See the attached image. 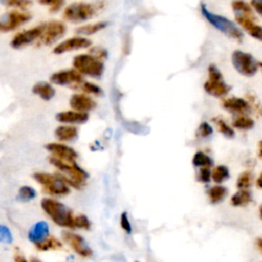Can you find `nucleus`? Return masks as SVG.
<instances>
[{
  "label": "nucleus",
  "instance_id": "nucleus-1",
  "mask_svg": "<svg viewBox=\"0 0 262 262\" xmlns=\"http://www.w3.org/2000/svg\"><path fill=\"white\" fill-rule=\"evenodd\" d=\"M41 207L55 224L61 227L74 228L73 211L62 203L45 198L41 201Z\"/></svg>",
  "mask_w": 262,
  "mask_h": 262
},
{
  "label": "nucleus",
  "instance_id": "nucleus-2",
  "mask_svg": "<svg viewBox=\"0 0 262 262\" xmlns=\"http://www.w3.org/2000/svg\"><path fill=\"white\" fill-rule=\"evenodd\" d=\"M201 11H202V14L204 15V17L213 27H215L218 31H220L224 35H226L230 38H233L237 41H241L243 39L242 31L230 19H228L222 15H218V14L210 12L204 3H201Z\"/></svg>",
  "mask_w": 262,
  "mask_h": 262
},
{
  "label": "nucleus",
  "instance_id": "nucleus-3",
  "mask_svg": "<svg viewBox=\"0 0 262 262\" xmlns=\"http://www.w3.org/2000/svg\"><path fill=\"white\" fill-rule=\"evenodd\" d=\"M102 6V2H74L64 8L63 17L70 21H83L91 18Z\"/></svg>",
  "mask_w": 262,
  "mask_h": 262
},
{
  "label": "nucleus",
  "instance_id": "nucleus-4",
  "mask_svg": "<svg viewBox=\"0 0 262 262\" xmlns=\"http://www.w3.org/2000/svg\"><path fill=\"white\" fill-rule=\"evenodd\" d=\"M73 66L79 74H84L93 78L101 77L104 70L102 61L90 54L77 55L73 60Z\"/></svg>",
  "mask_w": 262,
  "mask_h": 262
},
{
  "label": "nucleus",
  "instance_id": "nucleus-5",
  "mask_svg": "<svg viewBox=\"0 0 262 262\" xmlns=\"http://www.w3.org/2000/svg\"><path fill=\"white\" fill-rule=\"evenodd\" d=\"M34 179L44 187V191L53 195H64L70 192L69 186L62 181L59 175H52L44 172L33 174Z\"/></svg>",
  "mask_w": 262,
  "mask_h": 262
},
{
  "label": "nucleus",
  "instance_id": "nucleus-6",
  "mask_svg": "<svg viewBox=\"0 0 262 262\" xmlns=\"http://www.w3.org/2000/svg\"><path fill=\"white\" fill-rule=\"evenodd\" d=\"M209 79L204 84L205 91L215 97H222L230 90V87L225 84L219 69L215 64H210L208 68Z\"/></svg>",
  "mask_w": 262,
  "mask_h": 262
},
{
  "label": "nucleus",
  "instance_id": "nucleus-7",
  "mask_svg": "<svg viewBox=\"0 0 262 262\" xmlns=\"http://www.w3.org/2000/svg\"><path fill=\"white\" fill-rule=\"evenodd\" d=\"M231 61L234 69L239 74L247 77L254 76L261 64L260 61H258L252 54L241 50H235L232 53Z\"/></svg>",
  "mask_w": 262,
  "mask_h": 262
},
{
  "label": "nucleus",
  "instance_id": "nucleus-8",
  "mask_svg": "<svg viewBox=\"0 0 262 262\" xmlns=\"http://www.w3.org/2000/svg\"><path fill=\"white\" fill-rule=\"evenodd\" d=\"M49 161L57 169L63 171L68 175H70L69 179L77 186L78 189H80V187L83 185V183L88 178V173L85 170H83L81 167H79L76 164V162L68 163V162H63L55 157H50Z\"/></svg>",
  "mask_w": 262,
  "mask_h": 262
},
{
  "label": "nucleus",
  "instance_id": "nucleus-9",
  "mask_svg": "<svg viewBox=\"0 0 262 262\" xmlns=\"http://www.w3.org/2000/svg\"><path fill=\"white\" fill-rule=\"evenodd\" d=\"M67 31V27L63 23L58 20H52L45 25V29L41 36L39 37V40L37 42V45H49L55 42L57 39L63 36V34Z\"/></svg>",
  "mask_w": 262,
  "mask_h": 262
},
{
  "label": "nucleus",
  "instance_id": "nucleus-10",
  "mask_svg": "<svg viewBox=\"0 0 262 262\" xmlns=\"http://www.w3.org/2000/svg\"><path fill=\"white\" fill-rule=\"evenodd\" d=\"M63 241L71 247V249L83 258H89L92 256V250L88 246L87 242L81 235L71 232V231H63L62 232Z\"/></svg>",
  "mask_w": 262,
  "mask_h": 262
},
{
  "label": "nucleus",
  "instance_id": "nucleus-11",
  "mask_svg": "<svg viewBox=\"0 0 262 262\" xmlns=\"http://www.w3.org/2000/svg\"><path fill=\"white\" fill-rule=\"evenodd\" d=\"M30 18V13L18 10H11L0 17V30L11 31L17 28L19 25L28 21Z\"/></svg>",
  "mask_w": 262,
  "mask_h": 262
},
{
  "label": "nucleus",
  "instance_id": "nucleus-12",
  "mask_svg": "<svg viewBox=\"0 0 262 262\" xmlns=\"http://www.w3.org/2000/svg\"><path fill=\"white\" fill-rule=\"evenodd\" d=\"M44 29H45V25L42 24V25L36 26L34 28H31L29 30H25L23 32H19L12 38V40L10 42V45L13 48H19V47H23L27 44H30L31 42H33L34 40L38 39L41 36Z\"/></svg>",
  "mask_w": 262,
  "mask_h": 262
},
{
  "label": "nucleus",
  "instance_id": "nucleus-13",
  "mask_svg": "<svg viewBox=\"0 0 262 262\" xmlns=\"http://www.w3.org/2000/svg\"><path fill=\"white\" fill-rule=\"evenodd\" d=\"M46 149L49 150L53 156L63 162L68 163H74L75 160L77 159V152L71 148L68 145L61 144V143H56V142H51L45 145Z\"/></svg>",
  "mask_w": 262,
  "mask_h": 262
},
{
  "label": "nucleus",
  "instance_id": "nucleus-14",
  "mask_svg": "<svg viewBox=\"0 0 262 262\" xmlns=\"http://www.w3.org/2000/svg\"><path fill=\"white\" fill-rule=\"evenodd\" d=\"M91 45V41L87 38L83 37H73L70 39H67L66 41L59 43L54 49L53 52L55 54H61L68 51L77 50L81 48H87Z\"/></svg>",
  "mask_w": 262,
  "mask_h": 262
},
{
  "label": "nucleus",
  "instance_id": "nucleus-15",
  "mask_svg": "<svg viewBox=\"0 0 262 262\" xmlns=\"http://www.w3.org/2000/svg\"><path fill=\"white\" fill-rule=\"evenodd\" d=\"M50 81L57 85H69V84H78L82 83L83 78L76 70H63L56 72L51 75Z\"/></svg>",
  "mask_w": 262,
  "mask_h": 262
},
{
  "label": "nucleus",
  "instance_id": "nucleus-16",
  "mask_svg": "<svg viewBox=\"0 0 262 262\" xmlns=\"http://www.w3.org/2000/svg\"><path fill=\"white\" fill-rule=\"evenodd\" d=\"M49 226L45 221H39L35 223L28 232V238L35 246L42 243L48 237Z\"/></svg>",
  "mask_w": 262,
  "mask_h": 262
},
{
  "label": "nucleus",
  "instance_id": "nucleus-17",
  "mask_svg": "<svg viewBox=\"0 0 262 262\" xmlns=\"http://www.w3.org/2000/svg\"><path fill=\"white\" fill-rule=\"evenodd\" d=\"M235 19L238 23V25H241L252 37H254L258 40H261L262 30H261V27L254 21V16L236 15Z\"/></svg>",
  "mask_w": 262,
  "mask_h": 262
},
{
  "label": "nucleus",
  "instance_id": "nucleus-18",
  "mask_svg": "<svg viewBox=\"0 0 262 262\" xmlns=\"http://www.w3.org/2000/svg\"><path fill=\"white\" fill-rule=\"evenodd\" d=\"M70 104L75 111L80 113H85L96 106L95 101L84 94H74L70 99Z\"/></svg>",
  "mask_w": 262,
  "mask_h": 262
},
{
  "label": "nucleus",
  "instance_id": "nucleus-19",
  "mask_svg": "<svg viewBox=\"0 0 262 262\" xmlns=\"http://www.w3.org/2000/svg\"><path fill=\"white\" fill-rule=\"evenodd\" d=\"M222 105L225 110L233 112V113H239L245 114L250 111L249 103L241 98V97H229L222 101Z\"/></svg>",
  "mask_w": 262,
  "mask_h": 262
},
{
  "label": "nucleus",
  "instance_id": "nucleus-20",
  "mask_svg": "<svg viewBox=\"0 0 262 262\" xmlns=\"http://www.w3.org/2000/svg\"><path fill=\"white\" fill-rule=\"evenodd\" d=\"M89 116L87 113H80L74 111L60 112L56 115V120L62 123H85L88 120Z\"/></svg>",
  "mask_w": 262,
  "mask_h": 262
},
{
  "label": "nucleus",
  "instance_id": "nucleus-21",
  "mask_svg": "<svg viewBox=\"0 0 262 262\" xmlns=\"http://www.w3.org/2000/svg\"><path fill=\"white\" fill-rule=\"evenodd\" d=\"M32 90L44 100H50L55 95V89L47 82H39L35 84Z\"/></svg>",
  "mask_w": 262,
  "mask_h": 262
},
{
  "label": "nucleus",
  "instance_id": "nucleus-22",
  "mask_svg": "<svg viewBox=\"0 0 262 262\" xmlns=\"http://www.w3.org/2000/svg\"><path fill=\"white\" fill-rule=\"evenodd\" d=\"M55 136L61 141H71L78 136V129L74 126H59L55 129Z\"/></svg>",
  "mask_w": 262,
  "mask_h": 262
},
{
  "label": "nucleus",
  "instance_id": "nucleus-23",
  "mask_svg": "<svg viewBox=\"0 0 262 262\" xmlns=\"http://www.w3.org/2000/svg\"><path fill=\"white\" fill-rule=\"evenodd\" d=\"M252 201V194L248 189H241L231 196V205L234 207H242L248 205Z\"/></svg>",
  "mask_w": 262,
  "mask_h": 262
},
{
  "label": "nucleus",
  "instance_id": "nucleus-24",
  "mask_svg": "<svg viewBox=\"0 0 262 262\" xmlns=\"http://www.w3.org/2000/svg\"><path fill=\"white\" fill-rule=\"evenodd\" d=\"M226 194H227V189H226V187L221 186V185L213 186V187H211V188L208 190V195H209L210 202H211L212 204H218V203H220L221 201L224 200V198L226 196Z\"/></svg>",
  "mask_w": 262,
  "mask_h": 262
},
{
  "label": "nucleus",
  "instance_id": "nucleus-25",
  "mask_svg": "<svg viewBox=\"0 0 262 262\" xmlns=\"http://www.w3.org/2000/svg\"><path fill=\"white\" fill-rule=\"evenodd\" d=\"M106 26H107L106 21H98L95 24L79 27L76 29V33L79 35H92V34H95L96 32L104 29Z\"/></svg>",
  "mask_w": 262,
  "mask_h": 262
},
{
  "label": "nucleus",
  "instance_id": "nucleus-26",
  "mask_svg": "<svg viewBox=\"0 0 262 262\" xmlns=\"http://www.w3.org/2000/svg\"><path fill=\"white\" fill-rule=\"evenodd\" d=\"M36 248L39 251H49V250H57L62 248L61 242H59L57 238L54 236H48L45 241L42 243L36 245Z\"/></svg>",
  "mask_w": 262,
  "mask_h": 262
},
{
  "label": "nucleus",
  "instance_id": "nucleus-27",
  "mask_svg": "<svg viewBox=\"0 0 262 262\" xmlns=\"http://www.w3.org/2000/svg\"><path fill=\"white\" fill-rule=\"evenodd\" d=\"M211 178L216 182V183H221L225 181L227 178H229V170L226 166L220 165L217 166L213 169L211 172Z\"/></svg>",
  "mask_w": 262,
  "mask_h": 262
},
{
  "label": "nucleus",
  "instance_id": "nucleus-28",
  "mask_svg": "<svg viewBox=\"0 0 262 262\" xmlns=\"http://www.w3.org/2000/svg\"><path fill=\"white\" fill-rule=\"evenodd\" d=\"M192 164L195 167L209 168L213 165V160L206 154H204L202 151H198L194 154V156L192 158Z\"/></svg>",
  "mask_w": 262,
  "mask_h": 262
},
{
  "label": "nucleus",
  "instance_id": "nucleus-29",
  "mask_svg": "<svg viewBox=\"0 0 262 262\" xmlns=\"http://www.w3.org/2000/svg\"><path fill=\"white\" fill-rule=\"evenodd\" d=\"M231 6L236 13V15H251L253 16V11L251 6L244 1H233Z\"/></svg>",
  "mask_w": 262,
  "mask_h": 262
},
{
  "label": "nucleus",
  "instance_id": "nucleus-30",
  "mask_svg": "<svg viewBox=\"0 0 262 262\" xmlns=\"http://www.w3.org/2000/svg\"><path fill=\"white\" fill-rule=\"evenodd\" d=\"M232 126L242 129V130H249L254 127V121L246 116H239L232 122Z\"/></svg>",
  "mask_w": 262,
  "mask_h": 262
},
{
  "label": "nucleus",
  "instance_id": "nucleus-31",
  "mask_svg": "<svg viewBox=\"0 0 262 262\" xmlns=\"http://www.w3.org/2000/svg\"><path fill=\"white\" fill-rule=\"evenodd\" d=\"M253 181H254V177H253L252 173L246 171V172H243L238 176L237 181H236V185L239 189H247L252 185Z\"/></svg>",
  "mask_w": 262,
  "mask_h": 262
},
{
  "label": "nucleus",
  "instance_id": "nucleus-32",
  "mask_svg": "<svg viewBox=\"0 0 262 262\" xmlns=\"http://www.w3.org/2000/svg\"><path fill=\"white\" fill-rule=\"evenodd\" d=\"M213 121L216 123L220 133H222L225 137H228V138H232L234 136V131L231 127H229L224 120H222L221 118H214Z\"/></svg>",
  "mask_w": 262,
  "mask_h": 262
},
{
  "label": "nucleus",
  "instance_id": "nucleus-33",
  "mask_svg": "<svg viewBox=\"0 0 262 262\" xmlns=\"http://www.w3.org/2000/svg\"><path fill=\"white\" fill-rule=\"evenodd\" d=\"M36 194H37L36 190L33 187L25 185L19 188L17 199L21 202H29V201L33 200L36 196Z\"/></svg>",
  "mask_w": 262,
  "mask_h": 262
},
{
  "label": "nucleus",
  "instance_id": "nucleus-34",
  "mask_svg": "<svg viewBox=\"0 0 262 262\" xmlns=\"http://www.w3.org/2000/svg\"><path fill=\"white\" fill-rule=\"evenodd\" d=\"M90 226L91 223L85 215L74 216V228H83L87 230L90 228Z\"/></svg>",
  "mask_w": 262,
  "mask_h": 262
},
{
  "label": "nucleus",
  "instance_id": "nucleus-35",
  "mask_svg": "<svg viewBox=\"0 0 262 262\" xmlns=\"http://www.w3.org/2000/svg\"><path fill=\"white\" fill-rule=\"evenodd\" d=\"M12 241H13V236L10 229L5 225L0 224V243L9 245L12 243Z\"/></svg>",
  "mask_w": 262,
  "mask_h": 262
},
{
  "label": "nucleus",
  "instance_id": "nucleus-36",
  "mask_svg": "<svg viewBox=\"0 0 262 262\" xmlns=\"http://www.w3.org/2000/svg\"><path fill=\"white\" fill-rule=\"evenodd\" d=\"M81 89L87 93H92V94H101L102 93V90L100 87H98L95 84L89 83V82H82Z\"/></svg>",
  "mask_w": 262,
  "mask_h": 262
},
{
  "label": "nucleus",
  "instance_id": "nucleus-37",
  "mask_svg": "<svg viewBox=\"0 0 262 262\" xmlns=\"http://www.w3.org/2000/svg\"><path fill=\"white\" fill-rule=\"evenodd\" d=\"M212 133H213V129L207 122L201 123V125L199 126V129H198V135L199 136L208 137V136L212 135Z\"/></svg>",
  "mask_w": 262,
  "mask_h": 262
},
{
  "label": "nucleus",
  "instance_id": "nucleus-38",
  "mask_svg": "<svg viewBox=\"0 0 262 262\" xmlns=\"http://www.w3.org/2000/svg\"><path fill=\"white\" fill-rule=\"evenodd\" d=\"M120 224H121V227L123 228V230H125L127 233H131L132 226H131V223L129 221V218H128V215H127L126 212H123L121 214Z\"/></svg>",
  "mask_w": 262,
  "mask_h": 262
},
{
  "label": "nucleus",
  "instance_id": "nucleus-39",
  "mask_svg": "<svg viewBox=\"0 0 262 262\" xmlns=\"http://www.w3.org/2000/svg\"><path fill=\"white\" fill-rule=\"evenodd\" d=\"M90 55L97 58V59H101V58H106L107 56V52L105 51V49L101 48V47H93L91 49H89Z\"/></svg>",
  "mask_w": 262,
  "mask_h": 262
},
{
  "label": "nucleus",
  "instance_id": "nucleus-40",
  "mask_svg": "<svg viewBox=\"0 0 262 262\" xmlns=\"http://www.w3.org/2000/svg\"><path fill=\"white\" fill-rule=\"evenodd\" d=\"M211 179V171L209 168H202L199 173V180L201 182H209Z\"/></svg>",
  "mask_w": 262,
  "mask_h": 262
},
{
  "label": "nucleus",
  "instance_id": "nucleus-41",
  "mask_svg": "<svg viewBox=\"0 0 262 262\" xmlns=\"http://www.w3.org/2000/svg\"><path fill=\"white\" fill-rule=\"evenodd\" d=\"M40 3L49 5V10H50L51 12L57 11V10L63 5V2H62V1H45V2H40Z\"/></svg>",
  "mask_w": 262,
  "mask_h": 262
},
{
  "label": "nucleus",
  "instance_id": "nucleus-42",
  "mask_svg": "<svg viewBox=\"0 0 262 262\" xmlns=\"http://www.w3.org/2000/svg\"><path fill=\"white\" fill-rule=\"evenodd\" d=\"M8 5L10 6H16L18 8H26L27 6L31 5V2L30 1H8L7 2Z\"/></svg>",
  "mask_w": 262,
  "mask_h": 262
},
{
  "label": "nucleus",
  "instance_id": "nucleus-43",
  "mask_svg": "<svg viewBox=\"0 0 262 262\" xmlns=\"http://www.w3.org/2000/svg\"><path fill=\"white\" fill-rule=\"evenodd\" d=\"M14 262H28V260L20 253L17 252L14 254Z\"/></svg>",
  "mask_w": 262,
  "mask_h": 262
},
{
  "label": "nucleus",
  "instance_id": "nucleus-44",
  "mask_svg": "<svg viewBox=\"0 0 262 262\" xmlns=\"http://www.w3.org/2000/svg\"><path fill=\"white\" fill-rule=\"evenodd\" d=\"M251 4L254 6L255 10L260 14L261 13V2H259V1H252Z\"/></svg>",
  "mask_w": 262,
  "mask_h": 262
},
{
  "label": "nucleus",
  "instance_id": "nucleus-45",
  "mask_svg": "<svg viewBox=\"0 0 262 262\" xmlns=\"http://www.w3.org/2000/svg\"><path fill=\"white\" fill-rule=\"evenodd\" d=\"M256 245L258 247V250L261 252V250H262V238L261 237H258L256 239Z\"/></svg>",
  "mask_w": 262,
  "mask_h": 262
},
{
  "label": "nucleus",
  "instance_id": "nucleus-46",
  "mask_svg": "<svg viewBox=\"0 0 262 262\" xmlns=\"http://www.w3.org/2000/svg\"><path fill=\"white\" fill-rule=\"evenodd\" d=\"M260 181H261V177L259 176V177L257 178V180H256V185H257L258 188H260Z\"/></svg>",
  "mask_w": 262,
  "mask_h": 262
},
{
  "label": "nucleus",
  "instance_id": "nucleus-47",
  "mask_svg": "<svg viewBox=\"0 0 262 262\" xmlns=\"http://www.w3.org/2000/svg\"><path fill=\"white\" fill-rule=\"evenodd\" d=\"M31 262H42V261H40V260L37 259V258H32V259H31Z\"/></svg>",
  "mask_w": 262,
  "mask_h": 262
}]
</instances>
